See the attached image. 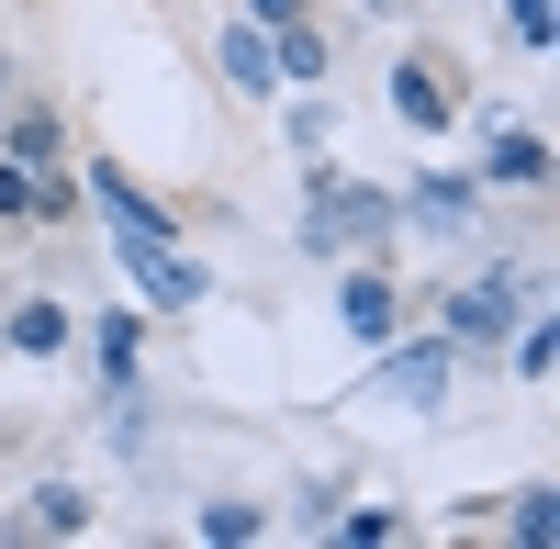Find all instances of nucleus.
<instances>
[{"instance_id": "nucleus-1", "label": "nucleus", "mask_w": 560, "mask_h": 549, "mask_svg": "<svg viewBox=\"0 0 560 549\" xmlns=\"http://www.w3.org/2000/svg\"><path fill=\"white\" fill-rule=\"evenodd\" d=\"M393 224H404L393 191H370V179L303 157V258H348V247H370V236H393Z\"/></svg>"}, {"instance_id": "nucleus-2", "label": "nucleus", "mask_w": 560, "mask_h": 549, "mask_svg": "<svg viewBox=\"0 0 560 549\" xmlns=\"http://www.w3.org/2000/svg\"><path fill=\"white\" fill-rule=\"evenodd\" d=\"M527 303H538V281H527V269H516V258H482V281H459V292L438 303V337H448L459 359H482V348L516 326Z\"/></svg>"}, {"instance_id": "nucleus-3", "label": "nucleus", "mask_w": 560, "mask_h": 549, "mask_svg": "<svg viewBox=\"0 0 560 549\" xmlns=\"http://www.w3.org/2000/svg\"><path fill=\"white\" fill-rule=\"evenodd\" d=\"M370 382H382V404H404V416H438V404L459 393V348L427 326V337H382V348H370Z\"/></svg>"}, {"instance_id": "nucleus-4", "label": "nucleus", "mask_w": 560, "mask_h": 549, "mask_svg": "<svg viewBox=\"0 0 560 549\" xmlns=\"http://www.w3.org/2000/svg\"><path fill=\"white\" fill-rule=\"evenodd\" d=\"M113 258H124V281H135V303H147V314H202V303H213V269L179 247V236H158V247H113Z\"/></svg>"}, {"instance_id": "nucleus-5", "label": "nucleus", "mask_w": 560, "mask_h": 549, "mask_svg": "<svg viewBox=\"0 0 560 549\" xmlns=\"http://www.w3.org/2000/svg\"><path fill=\"white\" fill-rule=\"evenodd\" d=\"M79 202L102 213V236H113V247H158V236H179L168 202H158V191H135L113 157H90V168H79Z\"/></svg>"}, {"instance_id": "nucleus-6", "label": "nucleus", "mask_w": 560, "mask_h": 549, "mask_svg": "<svg viewBox=\"0 0 560 549\" xmlns=\"http://www.w3.org/2000/svg\"><path fill=\"white\" fill-rule=\"evenodd\" d=\"M337 326H348L359 348H382V337L404 326V292H393V269H370V258H359V269H337Z\"/></svg>"}, {"instance_id": "nucleus-7", "label": "nucleus", "mask_w": 560, "mask_h": 549, "mask_svg": "<svg viewBox=\"0 0 560 549\" xmlns=\"http://www.w3.org/2000/svg\"><path fill=\"white\" fill-rule=\"evenodd\" d=\"M147 326H158L147 303H102V314H79V337H90V359H102V382H113V393L135 382V359H147Z\"/></svg>"}, {"instance_id": "nucleus-8", "label": "nucleus", "mask_w": 560, "mask_h": 549, "mask_svg": "<svg viewBox=\"0 0 560 549\" xmlns=\"http://www.w3.org/2000/svg\"><path fill=\"white\" fill-rule=\"evenodd\" d=\"M549 168H560V157H549V135H538V124H504L493 147H482L471 179H482V191H549Z\"/></svg>"}, {"instance_id": "nucleus-9", "label": "nucleus", "mask_w": 560, "mask_h": 549, "mask_svg": "<svg viewBox=\"0 0 560 549\" xmlns=\"http://www.w3.org/2000/svg\"><path fill=\"white\" fill-rule=\"evenodd\" d=\"M213 68H224V90H247V102H269L280 90V57H269V23H213Z\"/></svg>"}, {"instance_id": "nucleus-10", "label": "nucleus", "mask_w": 560, "mask_h": 549, "mask_svg": "<svg viewBox=\"0 0 560 549\" xmlns=\"http://www.w3.org/2000/svg\"><path fill=\"white\" fill-rule=\"evenodd\" d=\"M68 337H79V314L57 292H23L12 314H0V348H12V359H68Z\"/></svg>"}, {"instance_id": "nucleus-11", "label": "nucleus", "mask_w": 560, "mask_h": 549, "mask_svg": "<svg viewBox=\"0 0 560 549\" xmlns=\"http://www.w3.org/2000/svg\"><path fill=\"white\" fill-rule=\"evenodd\" d=\"M393 113H404L415 135H448V124H459V90H448L427 57H393Z\"/></svg>"}, {"instance_id": "nucleus-12", "label": "nucleus", "mask_w": 560, "mask_h": 549, "mask_svg": "<svg viewBox=\"0 0 560 549\" xmlns=\"http://www.w3.org/2000/svg\"><path fill=\"white\" fill-rule=\"evenodd\" d=\"M404 213H415V224H438V236H459V224L482 213V179H471V168H427V179L404 191Z\"/></svg>"}, {"instance_id": "nucleus-13", "label": "nucleus", "mask_w": 560, "mask_h": 549, "mask_svg": "<svg viewBox=\"0 0 560 549\" xmlns=\"http://www.w3.org/2000/svg\"><path fill=\"white\" fill-rule=\"evenodd\" d=\"M12 527H23V538H90V493H79V482H34Z\"/></svg>"}, {"instance_id": "nucleus-14", "label": "nucleus", "mask_w": 560, "mask_h": 549, "mask_svg": "<svg viewBox=\"0 0 560 549\" xmlns=\"http://www.w3.org/2000/svg\"><path fill=\"white\" fill-rule=\"evenodd\" d=\"M45 213H68V179H45L23 157H0V224H45Z\"/></svg>"}, {"instance_id": "nucleus-15", "label": "nucleus", "mask_w": 560, "mask_h": 549, "mask_svg": "<svg viewBox=\"0 0 560 549\" xmlns=\"http://www.w3.org/2000/svg\"><path fill=\"white\" fill-rule=\"evenodd\" d=\"M269 57H280V90H325V68H337V57H325V34H314V12H303V23H280V34H269Z\"/></svg>"}, {"instance_id": "nucleus-16", "label": "nucleus", "mask_w": 560, "mask_h": 549, "mask_svg": "<svg viewBox=\"0 0 560 549\" xmlns=\"http://www.w3.org/2000/svg\"><path fill=\"white\" fill-rule=\"evenodd\" d=\"M504 538H516V549H560V482L504 493Z\"/></svg>"}, {"instance_id": "nucleus-17", "label": "nucleus", "mask_w": 560, "mask_h": 549, "mask_svg": "<svg viewBox=\"0 0 560 549\" xmlns=\"http://www.w3.org/2000/svg\"><path fill=\"white\" fill-rule=\"evenodd\" d=\"M57 147H68V124L45 113V102H23L12 124H0V157H23V168H57Z\"/></svg>"}, {"instance_id": "nucleus-18", "label": "nucleus", "mask_w": 560, "mask_h": 549, "mask_svg": "<svg viewBox=\"0 0 560 549\" xmlns=\"http://www.w3.org/2000/svg\"><path fill=\"white\" fill-rule=\"evenodd\" d=\"M191 538H202V549H258V538H269V505H236V493H224V505L191 516Z\"/></svg>"}, {"instance_id": "nucleus-19", "label": "nucleus", "mask_w": 560, "mask_h": 549, "mask_svg": "<svg viewBox=\"0 0 560 549\" xmlns=\"http://www.w3.org/2000/svg\"><path fill=\"white\" fill-rule=\"evenodd\" d=\"M549 371H560V314L527 303V314H516V382H549Z\"/></svg>"}, {"instance_id": "nucleus-20", "label": "nucleus", "mask_w": 560, "mask_h": 549, "mask_svg": "<svg viewBox=\"0 0 560 549\" xmlns=\"http://www.w3.org/2000/svg\"><path fill=\"white\" fill-rule=\"evenodd\" d=\"M325 527H337L348 549H393V538H404V516H393V505H337Z\"/></svg>"}, {"instance_id": "nucleus-21", "label": "nucleus", "mask_w": 560, "mask_h": 549, "mask_svg": "<svg viewBox=\"0 0 560 549\" xmlns=\"http://www.w3.org/2000/svg\"><path fill=\"white\" fill-rule=\"evenodd\" d=\"M504 23H516L527 57H560V0H504Z\"/></svg>"}, {"instance_id": "nucleus-22", "label": "nucleus", "mask_w": 560, "mask_h": 549, "mask_svg": "<svg viewBox=\"0 0 560 549\" xmlns=\"http://www.w3.org/2000/svg\"><path fill=\"white\" fill-rule=\"evenodd\" d=\"M325 135H337V113H325V90H303V102H292V147L314 157V147H325Z\"/></svg>"}, {"instance_id": "nucleus-23", "label": "nucleus", "mask_w": 560, "mask_h": 549, "mask_svg": "<svg viewBox=\"0 0 560 549\" xmlns=\"http://www.w3.org/2000/svg\"><path fill=\"white\" fill-rule=\"evenodd\" d=\"M325 516H337V482H303V493H292V527L325 538Z\"/></svg>"}, {"instance_id": "nucleus-24", "label": "nucleus", "mask_w": 560, "mask_h": 549, "mask_svg": "<svg viewBox=\"0 0 560 549\" xmlns=\"http://www.w3.org/2000/svg\"><path fill=\"white\" fill-rule=\"evenodd\" d=\"M247 23H269V34H280V23H303V0H247Z\"/></svg>"}]
</instances>
